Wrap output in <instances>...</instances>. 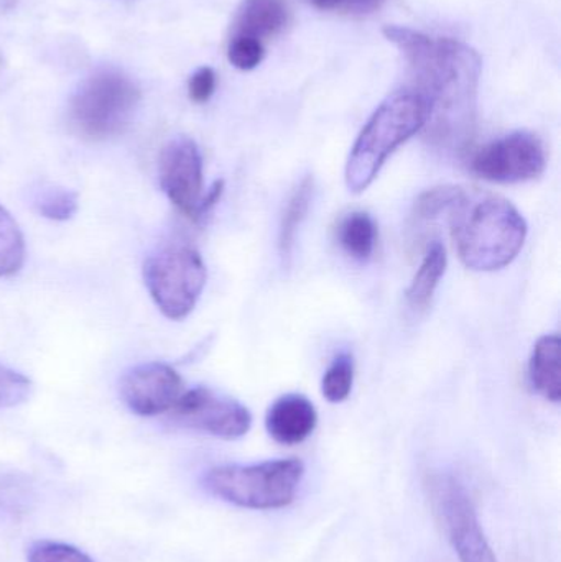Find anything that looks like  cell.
Wrapping results in <instances>:
<instances>
[{"label": "cell", "mask_w": 561, "mask_h": 562, "mask_svg": "<svg viewBox=\"0 0 561 562\" xmlns=\"http://www.w3.org/2000/svg\"><path fill=\"white\" fill-rule=\"evenodd\" d=\"M411 71L412 86L428 108L424 132L435 147L463 151L476 131L478 89L483 59L473 46L447 36H431L408 26L389 25Z\"/></svg>", "instance_id": "1"}, {"label": "cell", "mask_w": 561, "mask_h": 562, "mask_svg": "<svg viewBox=\"0 0 561 562\" xmlns=\"http://www.w3.org/2000/svg\"><path fill=\"white\" fill-rule=\"evenodd\" d=\"M458 257L474 272H497L519 256L526 244V220L500 194L461 188L447 213Z\"/></svg>", "instance_id": "2"}, {"label": "cell", "mask_w": 561, "mask_h": 562, "mask_svg": "<svg viewBox=\"0 0 561 562\" xmlns=\"http://www.w3.org/2000/svg\"><path fill=\"white\" fill-rule=\"evenodd\" d=\"M427 122V104L414 89H401L389 95L352 145L345 171L348 190L355 194L368 190L389 157L418 132H424Z\"/></svg>", "instance_id": "3"}, {"label": "cell", "mask_w": 561, "mask_h": 562, "mask_svg": "<svg viewBox=\"0 0 561 562\" xmlns=\"http://www.w3.org/2000/svg\"><path fill=\"white\" fill-rule=\"evenodd\" d=\"M305 475L300 459H276L259 464L217 465L204 474L203 485L213 497L247 510H280L295 502Z\"/></svg>", "instance_id": "4"}, {"label": "cell", "mask_w": 561, "mask_h": 562, "mask_svg": "<svg viewBox=\"0 0 561 562\" xmlns=\"http://www.w3.org/2000/svg\"><path fill=\"white\" fill-rule=\"evenodd\" d=\"M137 82L117 69L89 76L68 108L71 131L82 140L104 142L124 134L141 104Z\"/></svg>", "instance_id": "5"}, {"label": "cell", "mask_w": 561, "mask_h": 562, "mask_svg": "<svg viewBox=\"0 0 561 562\" xmlns=\"http://www.w3.org/2000/svg\"><path fill=\"white\" fill-rule=\"evenodd\" d=\"M207 272L203 257L190 244L158 247L144 262V280L158 310L171 321H181L194 310Z\"/></svg>", "instance_id": "6"}, {"label": "cell", "mask_w": 561, "mask_h": 562, "mask_svg": "<svg viewBox=\"0 0 561 562\" xmlns=\"http://www.w3.org/2000/svg\"><path fill=\"white\" fill-rule=\"evenodd\" d=\"M428 501L460 562H500L478 517L473 498L458 475L431 472L425 481Z\"/></svg>", "instance_id": "7"}, {"label": "cell", "mask_w": 561, "mask_h": 562, "mask_svg": "<svg viewBox=\"0 0 561 562\" xmlns=\"http://www.w3.org/2000/svg\"><path fill=\"white\" fill-rule=\"evenodd\" d=\"M546 168L543 142L526 131L497 138L471 158V171L491 183H526L542 177Z\"/></svg>", "instance_id": "8"}, {"label": "cell", "mask_w": 561, "mask_h": 562, "mask_svg": "<svg viewBox=\"0 0 561 562\" xmlns=\"http://www.w3.org/2000/svg\"><path fill=\"white\" fill-rule=\"evenodd\" d=\"M170 415L183 428L221 439L243 438L253 426V415L243 403L206 386L183 392Z\"/></svg>", "instance_id": "9"}, {"label": "cell", "mask_w": 561, "mask_h": 562, "mask_svg": "<svg viewBox=\"0 0 561 562\" xmlns=\"http://www.w3.org/2000/svg\"><path fill=\"white\" fill-rule=\"evenodd\" d=\"M160 187L170 203L188 220L197 223L203 200V157L197 142L177 137L168 142L158 158Z\"/></svg>", "instance_id": "10"}, {"label": "cell", "mask_w": 561, "mask_h": 562, "mask_svg": "<svg viewBox=\"0 0 561 562\" xmlns=\"http://www.w3.org/2000/svg\"><path fill=\"white\" fill-rule=\"evenodd\" d=\"M183 395V380L173 367L161 362L142 363L121 380V396L138 416L170 413Z\"/></svg>", "instance_id": "11"}, {"label": "cell", "mask_w": 561, "mask_h": 562, "mask_svg": "<svg viewBox=\"0 0 561 562\" xmlns=\"http://www.w3.org/2000/svg\"><path fill=\"white\" fill-rule=\"evenodd\" d=\"M318 413L306 396L289 393L273 402L266 416V428L273 441L296 446L315 431Z\"/></svg>", "instance_id": "12"}, {"label": "cell", "mask_w": 561, "mask_h": 562, "mask_svg": "<svg viewBox=\"0 0 561 562\" xmlns=\"http://www.w3.org/2000/svg\"><path fill=\"white\" fill-rule=\"evenodd\" d=\"M289 19L287 0H243L231 36H249L263 43L283 32Z\"/></svg>", "instance_id": "13"}, {"label": "cell", "mask_w": 561, "mask_h": 562, "mask_svg": "<svg viewBox=\"0 0 561 562\" xmlns=\"http://www.w3.org/2000/svg\"><path fill=\"white\" fill-rule=\"evenodd\" d=\"M561 340L557 334L540 337L532 350L529 362V376L534 389L549 400H561Z\"/></svg>", "instance_id": "14"}, {"label": "cell", "mask_w": 561, "mask_h": 562, "mask_svg": "<svg viewBox=\"0 0 561 562\" xmlns=\"http://www.w3.org/2000/svg\"><path fill=\"white\" fill-rule=\"evenodd\" d=\"M447 267L448 256L444 244L440 240L428 244L420 267H418L414 280L405 291V300H407L411 310L424 311L430 306L435 291H437L438 284L447 272Z\"/></svg>", "instance_id": "15"}, {"label": "cell", "mask_w": 561, "mask_h": 562, "mask_svg": "<svg viewBox=\"0 0 561 562\" xmlns=\"http://www.w3.org/2000/svg\"><path fill=\"white\" fill-rule=\"evenodd\" d=\"M378 224L372 220L371 214L358 213L348 214L338 226V243L341 249L359 262L371 259L378 246Z\"/></svg>", "instance_id": "16"}, {"label": "cell", "mask_w": 561, "mask_h": 562, "mask_svg": "<svg viewBox=\"0 0 561 562\" xmlns=\"http://www.w3.org/2000/svg\"><path fill=\"white\" fill-rule=\"evenodd\" d=\"M313 193H315V181H313V177H305L293 190L292 196L287 203L279 231V249L283 259H289L292 256L296 234L305 223L306 214L312 206Z\"/></svg>", "instance_id": "17"}, {"label": "cell", "mask_w": 561, "mask_h": 562, "mask_svg": "<svg viewBox=\"0 0 561 562\" xmlns=\"http://www.w3.org/2000/svg\"><path fill=\"white\" fill-rule=\"evenodd\" d=\"M25 239L9 211L0 204V279L16 276L25 263Z\"/></svg>", "instance_id": "18"}, {"label": "cell", "mask_w": 561, "mask_h": 562, "mask_svg": "<svg viewBox=\"0 0 561 562\" xmlns=\"http://www.w3.org/2000/svg\"><path fill=\"white\" fill-rule=\"evenodd\" d=\"M32 204L45 220L65 223L78 211V194L59 184L45 183L33 191Z\"/></svg>", "instance_id": "19"}, {"label": "cell", "mask_w": 561, "mask_h": 562, "mask_svg": "<svg viewBox=\"0 0 561 562\" xmlns=\"http://www.w3.org/2000/svg\"><path fill=\"white\" fill-rule=\"evenodd\" d=\"M352 385H355V360L351 353H339L323 375V396L329 403L346 402L351 395Z\"/></svg>", "instance_id": "20"}, {"label": "cell", "mask_w": 561, "mask_h": 562, "mask_svg": "<svg viewBox=\"0 0 561 562\" xmlns=\"http://www.w3.org/2000/svg\"><path fill=\"white\" fill-rule=\"evenodd\" d=\"M266 56L263 43L249 36H231L227 45V58L234 68L240 71L256 69Z\"/></svg>", "instance_id": "21"}, {"label": "cell", "mask_w": 561, "mask_h": 562, "mask_svg": "<svg viewBox=\"0 0 561 562\" xmlns=\"http://www.w3.org/2000/svg\"><path fill=\"white\" fill-rule=\"evenodd\" d=\"M32 392V382L23 373L0 363V408H12L25 402Z\"/></svg>", "instance_id": "22"}, {"label": "cell", "mask_w": 561, "mask_h": 562, "mask_svg": "<svg viewBox=\"0 0 561 562\" xmlns=\"http://www.w3.org/2000/svg\"><path fill=\"white\" fill-rule=\"evenodd\" d=\"M29 562H94L71 544L40 541L30 548Z\"/></svg>", "instance_id": "23"}, {"label": "cell", "mask_w": 561, "mask_h": 562, "mask_svg": "<svg viewBox=\"0 0 561 562\" xmlns=\"http://www.w3.org/2000/svg\"><path fill=\"white\" fill-rule=\"evenodd\" d=\"M323 12L345 13V15L364 16L379 12L388 0H305Z\"/></svg>", "instance_id": "24"}, {"label": "cell", "mask_w": 561, "mask_h": 562, "mask_svg": "<svg viewBox=\"0 0 561 562\" xmlns=\"http://www.w3.org/2000/svg\"><path fill=\"white\" fill-rule=\"evenodd\" d=\"M216 85L217 78L214 69L203 66L191 75L190 81H188V95L197 104H204L213 98Z\"/></svg>", "instance_id": "25"}, {"label": "cell", "mask_w": 561, "mask_h": 562, "mask_svg": "<svg viewBox=\"0 0 561 562\" xmlns=\"http://www.w3.org/2000/svg\"><path fill=\"white\" fill-rule=\"evenodd\" d=\"M223 191L224 181L217 180L216 183L207 190V193L203 194V200H201L200 207H198L197 223L204 220V217L211 213V210L220 203L221 196H223Z\"/></svg>", "instance_id": "26"}]
</instances>
